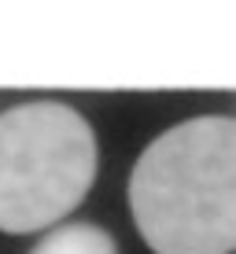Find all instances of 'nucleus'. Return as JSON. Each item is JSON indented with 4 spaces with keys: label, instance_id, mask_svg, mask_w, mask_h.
<instances>
[{
    "label": "nucleus",
    "instance_id": "nucleus-1",
    "mask_svg": "<svg viewBox=\"0 0 236 254\" xmlns=\"http://www.w3.org/2000/svg\"><path fill=\"white\" fill-rule=\"evenodd\" d=\"M129 210L155 254H233L236 122L199 115L155 136L129 173Z\"/></svg>",
    "mask_w": 236,
    "mask_h": 254
},
{
    "label": "nucleus",
    "instance_id": "nucleus-2",
    "mask_svg": "<svg viewBox=\"0 0 236 254\" xmlns=\"http://www.w3.org/2000/svg\"><path fill=\"white\" fill-rule=\"evenodd\" d=\"M96 133L71 103L33 100L0 115V232L52 229L96 181Z\"/></svg>",
    "mask_w": 236,
    "mask_h": 254
},
{
    "label": "nucleus",
    "instance_id": "nucleus-3",
    "mask_svg": "<svg viewBox=\"0 0 236 254\" xmlns=\"http://www.w3.org/2000/svg\"><path fill=\"white\" fill-rule=\"evenodd\" d=\"M30 254H118V247L107 229L78 221V225H63V229H52L48 236H41Z\"/></svg>",
    "mask_w": 236,
    "mask_h": 254
}]
</instances>
